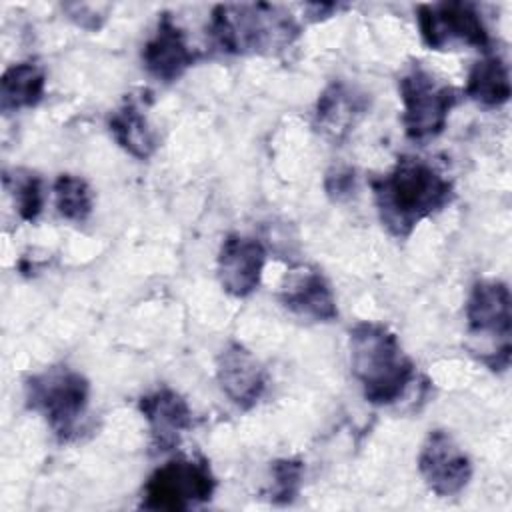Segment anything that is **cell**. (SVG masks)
Instances as JSON below:
<instances>
[{
	"mask_svg": "<svg viewBox=\"0 0 512 512\" xmlns=\"http://www.w3.org/2000/svg\"><path fill=\"white\" fill-rule=\"evenodd\" d=\"M512 300L508 284L502 280L474 282L466 300L468 334L480 342L472 352L492 372H504L510 366Z\"/></svg>",
	"mask_w": 512,
	"mask_h": 512,
	"instance_id": "5b68a950",
	"label": "cell"
},
{
	"mask_svg": "<svg viewBox=\"0 0 512 512\" xmlns=\"http://www.w3.org/2000/svg\"><path fill=\"white\" fill-rule=\"evenodd\" d=\"M366 110V96L344 82H332L320 94L314 110V126L328 138L340 140Z\"/></svg>",
	"mask_w": 512,
	"mask_h": 512,
	"instance_id": "9a60e30c",
	"label": "cell"
},
{
	"mask_svg": "<svg viewBox=\"0 0 512 512\" xmlns=\"http://www.w3.org/2000/svg\"><path fill=\"white\" fill-rule=\"evenodd\" d=\"M108 128L116 144L138 160H148L158 148V136L132 96H126L122 106L110 116Z\"/></svg>",
	"mask_w": 512,
	"mask_h": 512,
	"instance_id": "2e32d148",
	"label": "cell"
},
{
	"mask_svg": "<svg viewBox=\"0 0 512 512\" xmlns=\"http://www.w3.org/2000/svg\"><path fill=\"white\" fill-rule=\"evenodd\" d=\"M216 476L208 460L178 456L158 466L142 488L140 508L184 512L212 500Z\"/></svg>",
	"mask_w": 512,
	"mask_h": 512,
	"instance_id": "52a82bcc",
	"label": "cell"
},
{
	"mask_svg": "<svg viewBox=\"0 0 512 512\" xmlns=\"http://www.w3.org/2000/svg\"><path fill=\"white\" fill-rule=\"evenodd\" d=\"M404 132L414 142H426L444 132L450 110L460 96L422 62H412L398 80Z\"/></svg>",
	"mask_w": 512,
	"mask_h": 512,
	"instance_id": "8992f818",
	"label": "cell"
},
{
	"mask_svg": "<svg viewBox=\"0 0 512 512\" xmlns=\"http://www.w3.org/2000/svg\"><path fill=\"white\" fill-rule=\"evenodd\" d=\"M208 34L224 54L272 56L296 42L300 24L286 8L268 2L218 4L212 8Z\"/></svg>",
	"mask_w": 512,
	"mask_h": 512,
	"instance_id": "3957f363",
	"label": "cell"
},
{
	"mask_svg": "<svg viewBox=\"0 0 512 512\" xmlns=\"http://www.w3.org/2000/svg\"><path fill=\"white\" fill-rule=\"evenodd\" d=\"M464 94L486 108H498L506 104L512 94L506 60L500 54H486L474 62L468 72Z\"/></svg>",
	"mask_w": 512,
	"mask_h": 512,
	"instance_id": "e0dca14e",
	"label": "cell"
},
{
	"mask_svg": "<svg viewBox=\"0 0 512 512\" xmlns=\"http://www.w3.org/2000/svg\"><path fill=\"white\" fill-rule=\"evenodd\" d=\"M4 186L10 190L14 198L16 212L22 220L34 222L44 206V190H42V178L32 172L16 170L14 176L4 174Z\"/></svg>",
	"mask_w": 512,
	"mask_h": 512,
	"instance_id": "ffe728a7",
	"label": "cell"
},
{
	"mask_svg": "<svg viewBox=\"0 0 512 512\" xmlns=\"http://www.w3.org/2000/svg\"><path fill=\"white\" fill-rule=\"evenodd\" d=\"M266 250L260 240L244 234H228L218 250L216 272L220 286L234 298L250 296L262 280Z\"/></svg>",
	"mask_w": 512,
	"mask_h": 512,
	"instance_id": "30bf717a",
	"label": "cell"
},
{
	"mask_svg": "<svg viewBox=\"0 0 512 512\" xmlns=\"http://www.w3.org/2000/svg\"><path fill=\"white\" fill-rule=\"evenodd\" d=\"M216 380L224 396L240 410L256 406L268 386L266 368L240 342H230L218 354Z\"/></svg>",
	"mask_w": 512,
	"mask_h": 512,
	"instance_id": "8fae6325",
	"label": "cell"
},
{
	"mask_svg": "<svg viewBox=\"0 0 512 512\" xmlns=\"http://www.w3.org/2000/svg\"><path fill=\"white\" fill-rule=\"evenodd\" d=\"M272 472V488L266 492L272 504H292L302 488L304 464L296 458H280L270 466Z\"/></svg>",
	"mask_w": 512,
	"mask_h": 512,
	"instance_id": "44dd1931",
	"label": "cell"
},
{
	"mask_svg": "<svg viewBox=\"0 0 512 512\" xmlns=\"http://www.w3.org/2000/svg\"><path fill=\"white\" fill-rule=\"evenodd\" d=\"M142 66L158 82L170 84L178 80L198 58L182 28L174 22L170 12H162L154 34L146 40L142 48Z\"/></svg>",
	"mask_w": 512,
	"mask_h": 512,
	"instance_id": "7c38bea8",
	"label": "cell"
},
{
	"mask_svg": "<svg viewBox=\"0 0 512 512\" xmlns=\"http://www.w3.org/2000/svg\"><path fill=\"white\" fill-rule=\"evenodd\" d=\"M370 188L382 226L400 240L454 198L452 180L418 156H400L390 172L370 178Z\"/></svg>",
	"mask_w": 512,
	"mask_h": 512,
	"instance_id": "6da1fadb",
	"label": "cell"
},
{
	"mask_svg": "<svg viewBox=\"0 0 512 512\" xmlns=\"http://www.w3.org/2000/svg\"><path fill=\"white\" fill-rule=\"evenodd\" d=\"M26 406L40 414L60 442L78 436L90 402V382L78 370L58 364L32 374L24 384Z\"/></svg>",
	"mask_w": 512,
	"mask_h": 512,
	"instance_id": "277c9868",
	"label": "cell"
},
{
	"mask_svg": "<svg viewBox=\"0 0 512 512\" xmlns=\"http://www.w3.org/2000/svg\"><path fill=\"white\" fill-rule=\"evenodd\" d=\"M280 302L286 310L310 322H332L338 318L334 292L316 268L300 266L288 272L280 288Z\"/></svg>",
	"mask_w": 512,
	"mask_h": 512,
	"instance_id": "4fadbf2b",
	"label": "cell"
},
{
	"mask_svg": "<svg viewBox=\"0 0 512 512\" xmlns=\"http://www.w3.org/2000/svg\"><path fill=\"white\" fill-rule=\"evenodd\" d=\"M416 22L422 42L432 50H454L472 46L488 50L490 34L478 4L464 0H446L418 4Z\"/></svg>",
	"mask_w": 512,
	"mask_h": 512,
	"instance_id": "ba28073f",
	"label": "cell"
},
{
	"mask_svg": "<svg viewBox=\"0 0 512 512\" xmlns=\"http://www.w3.org/2000/svg\"><path fill=\"white\" fill-rule=\"evenodd\" d=\"M46 92V74L36 62L8 66L0 80V108L4 114L34 108Z\"/></svg>",
	"mask_w": 512,
	"mask_h": 512,
	"instance_id": "ac0fdd59",
	"label": "cell"
},
{
	"mask_svg": "<svg viewBox=\"0 0 512 512\" xmlns=\"http://www.w3.org/2000/svg\"><path fill=\"white\" fill-rule=\"evenodd\" d=\"M418 472L436 496L448 498L468 486L472 462L450 432L432 430L420 448Z\"/></svg>",
	"mask_w": 512,
	"mask_h": 512,
	"instance_id": "9c48e42d",
	"label": "cell"
},
{
	"mask_svg": "<svg viewBox=\"0 0 512 512\" xmlns=\"http://www.w3.org/2000/svg\"><path fill=\"white\" fill-rule=\"evenodd\" d=\"M328 180H334V186H326L328 194L334 196L336 200H340L342 194H348L352 190V182H354V176L350 172H336V176H328Z\"/></svg>",
	"mask_w": 512,
	"mask_h": 512,
	"instance_id": "7402d4cb",
	"label": "cell"
},
{
	"mask_svg": "<svg viewBox=\"0 0 512 512\" xmlns=\"http://www.w3.org/2000/svg\"><path fill=\"white\" fill-rule=\"evenodd\" d=\"M56 210L64 220L84 222L92 214L94 196L88 182L76 174H60L54 182Z\"/></svg>",
	"mask_w": 512,
	"mask_h": 512,
	"instance_id": "d6986e66",
	"label": "cell"
},
{
	"mask_svg": "<svg viewBox=\"0 0 512 512\" xmlns=\"http://www.w3.org/2000/svg\"><path fill=\"white\" fill-rule=\"evenodd\" d=\"M350 370L366 402L390 406L398 402L416 378L414 362L398 336L380 322H358L350 328Z\"/></svg>",
	"mask_w": 512,
	"mask_h": 512,
	"instance_id": "7a4b0ae2",
	"label": "cell"
},
{
	"mask_svg": "<svg viewBox=\"0 0 512 512\" xmlns=\"http://www.w3.org/2000/svg\"><path fill=\"white\" fill-rule=\"evenodd\" d=\"M138 410L148 422L152 446L158 452L174 450L180 444L182 434L192 428V410L188 402L168 386L140 396Z\"/></svg>",
	"mask_w": 512,
	"mask_h": 512,
	"instance_id": "5bb4252c",
	"label": "cell"
}]
</instances>
